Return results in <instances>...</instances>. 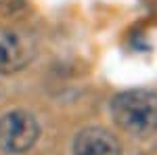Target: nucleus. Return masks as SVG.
I'll use <instances>...</instances> for the list:
<instances>
[{"instance_id":"obj_4","label":"nucleus","mask_w":157,"mask_h":155,"mask_svg":"<svg viewBox=\"0 0 157 155\" xmlns=\"http://www.w3.org/2000/svg\"><path fill=\"white\" fill-rule=\"evenodd\" d=\"M73 155H121L120 141L105 128H84L73 141Z\"/></svg>"},{"instance_id":"obj_3","label":"nucleus","mask_w":157,"mask_h":155,"mask_svg":"<svg viewBox=\"0 0 157 155\" xmlns=\"http://www.w3.org/2000/svg\"><path fill=\"white\" fill-rule=\"evenodd\" d=\"M36 57V36L19 25L0 29V73L11 76L27 67Z\"/></svg>"},{"instance_id":"obj_1","label":"nucleus","mask_w":157,"mask_h":155,"mask_svg":"<svg viewBox=\"0 0 157 155\" xmlns=\"http://www.w3.org/2000/svg\"><path fill=\"white\" fill-rule=\"evenodd\" d=\"M111 115L128 134L149 136L157 132V92L145 88H132L113 96Z\"/></svg>"},{"instance_id":"obj_2","label":"nucleus","mask_w":157,"mask_h":155,"mask_svg":"<svg viewBox=\"0 0 157 155\" xmlns=\"http://www.w3.org/2000/svg\"><path fill=\"white\" fill-rule=\"evenodd\" d=\"M38 136H40V126L29 111L15 109L0 118V151L2 153H25L36 145Z\"/></svg>"},{"instance_id":"obj_5","label":"nucleus","mask_w":157,"mask_h":155,"mask_svg":"<svg viewBox=\"0 0 157 155\" xmlns=\"http://www.w3.org/2000/svg\"><path fill=\"white\" fill-rule=\"evenodd\" d=\"M25 9H27V2L25 0H0V15H4V17H19V15H23Z\"/></svg>"}]
</instances>
